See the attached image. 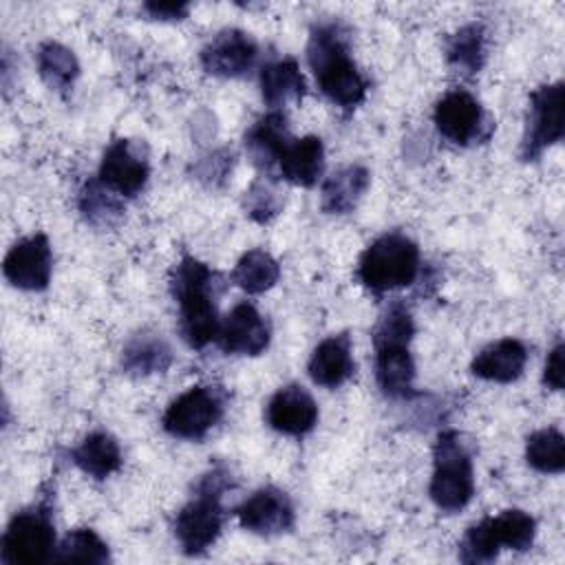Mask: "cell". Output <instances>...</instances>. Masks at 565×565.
Returning <instances> with one entry per match:
<instances>
[{
    "label": "cell",
    "instance_id": "obj_1",
    "mask_svg": "<svg viewBox=\"0 0 565 565\" xmlns=\"http://www.w3.org/2000/svg\"><path fill=\"white\" fill-rule=\"evenodd\" d=\"M216 282L218 274L190 254H183L172 267L170 291L179 305V329L190 349L216 342L221 327L214 300Z\"/></svg>",
    "mask_w": 565,
    "mask_h": 565
},
{
    "label": "cell",
    "instance_id": "obj_2",
    "mask_svg": "<svg viewBox=\"0 0 565 565\" xmlns=\"http://www.w3.org/2000/svg\"><path fill=\"white\" fill-rule=\"evenodd\" d=\"M307 60L320 90L340 108L353 110L369 93V79L349 53V40L338 22L316 24L309 33Z\"/></svg>",
    "mask_w": 565,
    "mask_h": 565
},
{
    "label": "cell",
    "instance_id": "obj_3",
    "mask_svg": "<svg viewBox=\"0 0 565 565\" xmlns=\"http://www.w3.org/2000/svg\"><path fill=\"white\" fill-rule=\"evenodd\" d=\"M413 333V316L402 302L391 305L375 324V380L386 397L408 399L415 395V360L411 355Z\"/></svg>",
    "mask_w": 565,
    "mask_h": 565
},
{
    "label": "cell",
    "instance_id": "obj_4",
    "mask_svg": "<svg viewBox=\"0 0 565 565\" xmlns=\"http://www.w3.org/2000/svg\"><path fill=\"white\" fill-rule=\"evenodd\" d=\"M230 486L223 468H212L201 477L192 499L177 512L174 536L188 556H199L210 550L223 527V490Z\"/></svg>",
    "mask_w": 565,
    "mask_h": 565
},
{
    "label": "cell",
    "instance_id": "obj_5",
    "mask_svg": "<svg viewBox=\"0 0 565 565\" xmlns=\"http://www.w3.org/2000/svg\"><path fill=\"white\" fill-rule=\"evenodd\" d=\"M417 276L419 247L399 232H388L375 238L358 260V280L377 296L408 287Z\"/></svg>",
    "mask_w": 565,
    "mask_h": 565
},
{
    "label": "cell",
    "instance_id": "obj_6",
    "mask_svg": "<svg viewBox=\"0 0 565 565\" xmlns=\"http://www.w3.org/2000/svg\"><path fill=\"white\" fill-rule=\"evenodd\" d=\"M428 494L433 503L448 514L463 510L475 494L472 459L457 430H441L437 435Z\"/></svg>",
    "mask_w": 565,
    "mask_h": 565
},
{
    "label": "cell",
    "instance_id": "obj_7",
    "mask_svg": "<svg viewBox=\"0 0 565 565\" xmlns=\"http://www.w3.org/2000/svg\"><path fill=\"white\" fill-rule=\"evenodd\" d=\"M55 523L51 499L44 497L35 505L15 512L2 534L4 565H38L53 561Z\"/></svg>",
    "mask_w": 565,
    "mask_h": 565
},
{
    "label": "cell",
    "instance_id": "obj_8",
    "mask_svg": "<svg viewBox=\"0 0 565 565\" xmlns=\"http://www.w3.org/2000/svg\"><path fill=\"white\" fill-rule=\"evenodd\" d=\"M227 395L221 386L196 384L170 402L161 417V426L177 439H203L225 415Z\"/></svg>",
    "mask_w": 565,
    "mask_h": 565
},
{
    "label": "cell",
    "instance_id": "obj_9",
    "mask_svg": "<svg viewBox=\"0 0 565 565\" xmlns=\"http://www.w3.org/2000/svg\"><path fill=\"white\" fill-rule=\"evenodd\" d=\"M563 82L541 84L530 95L527 124L521 141V159L536 161L550 146L558 143L565 132V115H563Z\"/></svg>",
    "mask_w": 565,
    "mask_h": 565
},
{
    "label": "cell",
    "instance_id": "obj_10",
    "mask_svg": "<svg viewBox=\"0 0 565 565\" xmlns=\"http://www.w3.org/2000/svg\"><path fill=\"white\" fill-rule=\"evenodd\" d=\"M433 121L437 132L457 146H468L472 141L488 139L490 135L488 130H483L488 124L479 99L463 88L448 90L435 104Z\"/></svg>",
    "mask_w": 565,
    "mask_h": 565
},
{
    "label": "cell",
    "instance_id": "obj_11",
    "mask_svg": "<svg viewBox=\"0 0 565 565\" xmlns=\"http://www.w3.org/2000/svg\"><path fill=\"white\" fill-rule=\"evenodd\" d=\"M2 274L18 289H46L53 274V252L49 238L44 234H33L13 243L2 260Z\"/></svg>",
    "mask_w": 565,
    "mask_h": 565
},
{
    "label": "cell",
    "instance_id": "obj_12",
    "mask_svg": "<svg viewBox=\"0 0 565 565\" xmlns=\"http://www.w3.org/2000/svg\"><path fill=\"white\" fill-rule=\"evenodd\" d=\"M150 174L146 154L128 139H115L102 154L97 181L117 196H137Z\"/></svg>",
    "mask_w": 565,
    "mask_h": 565
},
{
    "label": "cell",
    "instance_id": "obj_13",
    "mask_svg": "<svg viewBox=\"0 0 565 565\" xmlns=\"http://www.w3.org/2000/svg\"><path fill=\"white\" fill-rule=\"evenodd\" d=\"M258 57V44L254 38L241 29H223L218 31L203 49H201V66L207 75L214 77H243L252 71Z\"/></svg>",
    "mask_w": 565,
    "mask_h": 565
},
{
    "label": "cell",
    "instance_id": "obj_14",
    "mask_svg": "<svg viewBox=\"0 0 565 565\" xmlns=\"http://www.w3.org/2000/svg\"><path fill=\"white\" fill-rule=\"evenodd\" d=\"M236 519L247 532L274 536L294 527L296 512L285 490L276 486H265L236 508Z\"/></svg>",
    "mask_w": 565,
    "mask_h": 565
},
{
    "label": "cell",
    "instance_id": "obj_15",
    "mask_svg": "<svg viewBox=\"0 0 565 565\" xmlns=\"http://www.w3.org/2000/svg\"><path fill=\"white\" fill-rule=\"evenodd\" d=\"M269 324L252 302H238L218 327L216 342L232 355H260L269 347Z\"/></svg>",
    "mask_w": 565,
    "mask_h": 565
},
{
    "label": "cell",
    "instance_id": "obj_16",
    "mask_svg": "<svg viewBox=\"0 0 565 565\" xmlns=\"http://www.w3.org/2000/svg\"><path fill=\"white\" fill-rule=\"evenodd\" d=\"M265 417L276 433L302 437L318 424V404L305 386L287 384L271 395L265 408Z\"/></svg>",
    "mask_w": 565,
    "mask_h": 565
},
{
    "label": "cell",
    "instance_id": "obj_17",
    "mask_svg": "<svg viewBox=\"0 0 565 565\" xmlns=\"http://www.w3.org/2000/svg\"><path fill=\"white\" fill-rule=\"evenodd\" d=\"M313 384L324 388L342 386L355 371L353 344L349 333H333L324 338L311 353L307 364Z\"/></svg>",
    "mask_w": 565,
    "mask_h": 565
},
{
    "label": "cell",
    "instance_id": "obj_18",
    "mask_svg": "<svg viewBox=\"0 0 565 565\" xmlns=\"http://www.w3.org/2000/svg\"><path fill=\"white\" fill-rule=\"evenodd\" d=\"M527 364V349L516 338H501L488 347H483L472 364L470 371L475 377L497 384H510L519 380Z\"/></svg>",
    "mask_w": 565,
    "mask_h": 565
},
{
    "label": "cell",
    "instance_id": "obj_19",
    "mask_svg": "<svg viewBox=\"0 0 565 565\" xmlns=\"http://www.w3.org/2000/svg\"><path fill=\"white\" fill-rule=\"evenodd\" d=\"M324 170V146L316 135H307L302 139H289L282 148L276 172L291 185L311 188Z\"/></svg>",
    "mask_w": 565,
    "mask_h": 565
},
{
    "label": "cell",
    "instance_id": "obj_20",
    "mask_svg": "<svg viewBox=\"0 0 565 565\" xmlns=\"http://www.w3.org/2000/svg\"><path fill=\"white\" fill-rule=\"evenodd\" d=\"M291 139L287 128V117L282 110H271L260 117L245 135V150L252 157L254 166L267 172V177L276 170L278 157L287 141Z\"/></svg>",
    "mask_w": 565,
    "mask_h": 565
},
{
    "label": "cell",
    "instance_id": "obj_21",
    "mask_svg": "<svg viewBox=\"0 0 565 565\" xmlns=\"http://www.w3.org/2000/svg\"><path fill=\"white\" fill-rule=\"evenodd\" d=\"M371 174L364 166L351 163L329 174L320 190V207L327 214H349L364 196Z\"/></svg>",
    "mask_w": 565,
    "mask_h": 565
},
{
    "label": "cell",
    "instance_id": "obj_22",
    "mask_svg": "<svg viewBox=\"0 0 565 565\" xmlns=\"http://www.w3.org/2000/svg\"><path fill=\"white\" fill-rule=\"evenodd\" d=\"M73 463L93 479H106L121 468V448L117 439L106 430L88 433L73 450Z\"/></svg>",
    "mask_w": 565,
    "mask_h": 565
},
{
    "label": "cell",
    "instance_id": "obj_23",
    "mask_svg": "<svg viewBox=\"0 0 565 565\" xmlns=\"http://www.w3.org/2000/svg\"><path fill=\"white\" fill-rule=\"evenodd\" d=\"M305 88V77L294 57H280L260 68V95L271 110H278L291 99H300Z\"/></svg>",
    "mask_w": 565,
    "mask_h": 565
},
{
    "label": "cell",
    "instance_id": "obj_24",
    "mask_svg": "<svg viewBox=\"0 0 565 565\" xmlns=\"http://www.w3.org/2000/svg\"><path fill=\"white\" fill-rule=\"evenodd\" d=\"M172 364L170 344L157 333H137L121 351V366L130 375L163 373Z\"/></svg>",
    "mask_w": 565,
    "mask_h": 565
},
{
    "label": "cell",
    "instance_id": "obj_25",
    "mask_svg": "<svg viewBox=\"0 0 565 565\" xmlns=\"http://www.w3.org/2000/svg\"><path fill=\"white\" fill-rule=\"evenodd\" d=\"M486 26L470 22L446 42V62L463 75H475L486 64Z\"/></svg>",
    "mask_w": 565,
    "mask_h": 565
},
{
    "label": "cell",
    "instance_id": "obj_26",
    "mask_svg": "<svg viewBox=\"0 0 565 565\" xmlns=\"http://www.w3.org/2000/svg\"><path fill=\"white\" fill-rule=\"evenodd\" d=\"M40 77L57 93H68L79 75V62L71 49L60 42H42L35 53Z\"/></svg>",
    "mask_w": 565,
    "mask_h": 565
},
{
    "label": "cell",
    "instance_id": "obj_27",
    "mask_svg": "<svg viewBox=\"0 0 565 565\" xmlns=\"http://www.w3.org/2000/svg\"><path fill=\"white\" fill-rule=\"evenodd\" d=\"M230 278L247 294H263L278 282L280 265L269 252L256 247L238 258Z\"/></svg>",
    "mask_w": 565,
    "mask_h": 565
},
{
    "label": "cell",
    "instance_id": "obj_28",
    "mask_svg": "<svg viewBox=\"0 0 565 565\" xmlns=\"http://www.w3.org/2000/svg\"><path fill=\"white\" fill-rule=\"evenodd\" d=\"M525 461L543 475H561L565 468V439L554 426L534 430L525 441Z\"/></svg>",
    "mask_w": 565,
    "mask_h": 565
},
{
    "label": "cell",
    "instance_id": "obj_29",
    "mask_svg": "<svg viewBox=\"0 0 565 565\" xmlns=\"http://www.w3.org/2000/svg\"><path fill=\"white\" fill-rule=\"evenodd\" d=\"M488 521L499 547H508L514 552H525L532 547L536 536V521L527 512L510 508L499 512L497 516H488Z\"/></svg>",
    "mask_w": 565,
    "mask_h": 565
},
{
    "label": "cell",
    "instance_id": "obj_30",
    "mask_svg": "<svg viewBox=\"0 0 565 565\" xmlns=\"http://www.w3.org/2000/svg\"><path fill=\"white\" fill-rule=\"evenodd\" d=\"M53 561L57 563H93L102 565L110 561L106 541L90 527L71 530L62 543L55 547Z\"/></svg>",
    "mask_w": 565,
    "mask_h": 565
},
{
    "label": "cell",
    "instance_id": "obj_31",
    "mask_svg": "<svg viewBox=\"0 0 565 565\" xmlns=\"http://www.w3.org/2000/svg\"><path fill=\"white\" fill-rule=\"evenodd\" d=\"M79 210L95 225H108L121 214L117 194L106 190L97 179L88 181L79 194Z\"/></svg>",
    "mask_w": 565,
    "mask_h": 565
},
{
    "label": "cell",
    "instance_id": "obj_32",
    "mask_svg": "<svg viewBox=\"0 0 565 565\" xmlns=\"http://www.w3.org/2000/svg\"><path fill=\"white\" fill-rule=\"evenodd\" d=\"M499 545L492 536V530H490V521L488 516L481 519L479 523L470 525L459 543V561L463 563H490L497 558L499 554Z\"/></svg>",
    "mask_w": 565,
    "mask_h": 565
},
{
    "label": "cell",
    "instance_id": "obj_33",
    "mask_svg": "<svg viewBox=\"0 0 565 565\" xmlns=\"http://www.w3.org/2000/svg\"><path fill=\"white\" fill-rule=\"evenodd\" d=\"M245 214L258 223H267L271 221L278 210H280V199L276 194V190L269 183L256 181L249 192H245Z\"/></svg>",
    "mask_w": 565,
    "mask_h": 565
},
{
    "label": "cell",
    "instance_id": "obj_34",
    "mask_svg": "<svg viewBox=\"0 0 565 565\" xmlns=\"http://www.w3.org/2000/svg\"><path fill=\"white\" fill-rule=\"evenodd\" d=\"M563 342L558 340L554 344V349L550 351L547 360H545V369H543V384L552 391H563L565 384V362H563Z\"/></svg>",
    "mask_w": 565,
    "mask_h": 565
},
{
    "label": "cell",
    "instance_id": "obj_35",
    "mask_svg": "<svg viewBox=\"0 0 565 565\" xmlns=\"http://www.w3.org/2000/svg\"><path fill=\"white\" fill-rule=\"evenodd\" d=\"M143 13L152 20H183L190 13L188 2H146L141 7Z\"/></svg>",
    "mask_w": 565,
    "mask_h": 565
}]
</instances>
